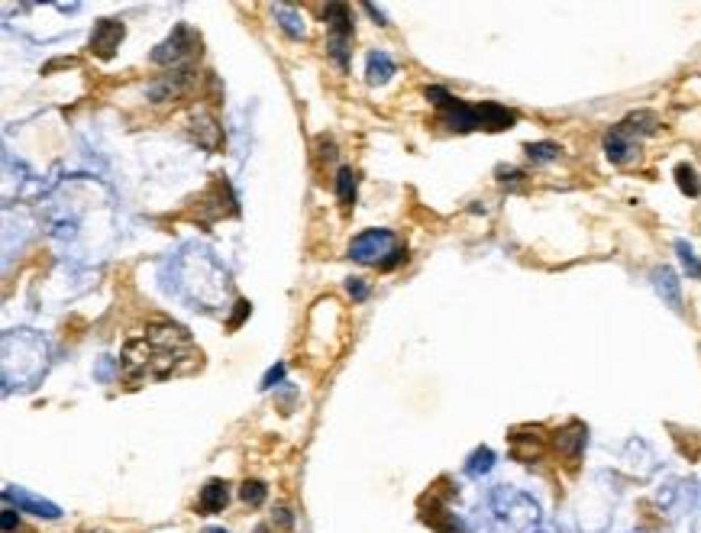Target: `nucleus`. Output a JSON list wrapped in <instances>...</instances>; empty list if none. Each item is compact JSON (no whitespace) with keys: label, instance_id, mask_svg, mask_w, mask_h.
Here are the masks:
<instances>
[{"label":"nucleus","instance_id":"nucleus-22","mask_svg":"<svg viewBox=\"0 0 701 533\" xmlns=\"http://www.w3.org/2000/svg\"><path fill=\"white\" fill-rule=\"evenodd\" d=\"M404 255H407V253H404V249H394V253H391V255H388V259H385V262H381V265H379V268H381V272H388V268H394V265H398V262H401V259H404Z\"/></svg>","mask_w":701,"mask_h":533},{"label":"nucleus","instance_id":"nucleus-9","mask_svg":"<svg viewBox=\"0 0 701 533\" xmlns=\"http://www.w3.org/2000/svg\"><path fill=\"white\" fill-rule=\"evenodd\" d=\"M556 446H559L562 456L579 459V453H582V446H585V427L582 423H572L569 430H559V433H556Z\"/></svg>","mask_w":701,"mask_h":533},{"label":"nucleus","instance_id":"nucleus-15","mask_svg":"<svg viewBox=\"0 0 701 533\" xmlns=\"http://www.w3.org/2000/svg\"><path fill=\"white\" fill-rule=\"evenodd\" d=\"M527 155L537 162H547V159H556V155H559V146H556V142H530V146H527Z\"/></svg>","mask_w":701,"mask_h":533},{"label":"nucleus","instance_id":"nucleus-3","mask_svg":"<svg viewBox=\"0 0 701 533\" xmlns=\"http://www.w3.org/2000/svg\"><path fill=\"white\" fill-rule=\"evenodd\" d=\"M197 46H201V39H197V36L181 23V26H175V33H172L169 39L152 52V62L155 65H178V62H184L188 56L201 52Z\"/></svg>","mask_w":701,"mask_h":533},{"label":"nucleus","instance_id":"nucleus-26","mask_svg":"<svg viewBox=\"0 0 701 533\" xmlns=\"http://www.w3.org/2000/svg\"><path fill=\"white\" fill-rule=\"evenodd\" d=\"M204 533H226V530H223V527H207Z\"/></svg>","mask_w":701,"mask_h":533},{"label":"nucleus","instance_id":"nucleus-6","mask_svg":"<svg viewBox=\"0 0 701 533\" xmlns=\"http://www.w3.org/2000/svg\"><path fill=\"white\" fill-rule=\"evenodd\" d=\"M320 16L327 20L333 39L346 43V39L352 36V14H349V7H346V4H327V7H320Z\"/></svg>","mask_w":701,"mask_h":533},{"label":"nucleus","instance_id":"nucleus-18","mask_svg":"<svg viewBox=\"0 0 701 533\" xmlns=\"http://www.w3.org/2000/svg\"><path fill=\"white\" fill-rule=\"evenodd\" d=\"M427 100H433L436 107H443V110H446V107L453 104L456 97H453L449 91H443V88H427Z\"/></svg>","mask_w":701,"mask_h":533},{"label":"nucleus","instance_id":"nucleus-7","mask_svg":"<svg viewBox=\"0 0 701 533\" xmlns=\"http://www.w3.org/2000/svg\"><path fill=\"white\" fill-rule=\"evenodd\" d=\"M230 485L226 482H220V478H214V482H207L204 485V491H201V501H197V507H201L204 514H217V511H223L226 507V501H230Z\"/></svg>","mask_w":701,"mask_h":533},{"label":"nucleus","instance_id":"nucleus-5","mask_svg":"<svg viewBox=\"0 0 701 533\" xmlns=\"http://www.w3.org/2000/svg\"><path fill=\"white\" fill-rule=\"evenodd\" d=\"M4 498H7V501H16V507H23V511L36 514V517H46V520L62 517V511H58L56 505H49V501H43V498H33V495H26L23 488H4Z\"/></svg>","mask_w":701,"mask_h":533},{"label":"nucleus","instance_id":"nucleus-16","mask_svg":"<svg viewBox=\"0 0 701 533\" xmlns=\"http://www.w3.org/2000/svg\"><path fill=\"white\" fill-rule=\"evenodd\" d=\"M656 278H659V291H666V295L673 297V304H679V288H675L673 272H669V268H659Z\"/></svg>","mask_w":701,"mask_h":533},{"label":"nucleus","instance_id":"nucleus-17","mask_svg":"<svg viewBox=\"0 0 701 533\" xmlns=\"http://www.w3.org/2000/svg\"><path fill=\"white\" fill-rule=\"evenodd\" d=\"M675 249H679V255H682V265H685V272L692 275V278H698V275H701V262L695 259V253H692V249H688L685 243H679V246H675Z\"/></svg>","mask_w":701,"mask_h":533},{"label":"nucleus","instance_id":"nucleus-23","mask_svg":"<svg viewBox=\"0 0 701 533\" xmlns=\"http://www.w3.org/2000/svg\"><path fill=\"white\" fill-rule=\"evenodd\" d=\"M16 524H20V514L10 511V507H7V511H4V533H10Z\"/></svg>","mask_w":701,"mask_h":533},{"label":"nucleus","instance_id":"nucleus-25","mask_svg":"<svg viewBox=\"0 0 701 533\" xmlns=\"http://www.w3.org/2000/svg\"><path fill=\"white\" fill-rule=\"evenodd\" d=\"M365 14H372V16H375V20H379V23H381V26H388V23H385V14H381V10H379V7H372V4H365Z\"/></svg>","mask_w":701,"mask_h":533},{"label":"nucleus","instance_id":"nucleus-8","mask_svg":"<svg viewBox=\"0 0 701 533\" xmlns=\"http://www.w3.org/2000/svg\"><path fill=\"white\" fill-rule=\"evenodd\" d=\"M604 152H608L611 162H627V155L633 152V136L617 123V127L604 136Z\"/></svg>","mask_w":701,"mask_h":533},{"label":"nucleus","instance_id":"nucleus-24","mask_svg":"<svg viewBox=\"0 0 701 533\" xmlns=\"http://www.w3.org/2000/svg\"><path fill=\"white\" fill-rule=\"evenodd\" d=\"M281 375H285V365H278V369H272V372H268V375H265V381H262V388H272V385H275V381H278V379H281Z\"/></svg>","mask_w":701,"mask_h":533},{"label":"nucleus","instance_id":"nucleus-1","mask_svg":"<svg viewBox=\"0 0 701 533\" xmlns=\"http://www.w3.org/2000/svg\"><path fill=\"white\" fill-rule=\"evenodd\" d=\"M123 375L127 381H149L169 379L175 372H184L197 356L191 337L175 323H152L149 330L136 333L123 346Z\"/></svg>","mask_w":701,"mask_h":533},{"label":"nucleus","instance_id":"nucleus-13","mask_svg":"<svg viewBox=\"0 0 701 533\" xmlns=\"http://www.w3.org/2000/svg\"><path fill=\"white\" fill-rule=\"evenodd\" d=\"M265 495H268V488L262 482H255V478H246L243 488H239V498H243L249 507H259L262 501H265Z\"/></svg>","mask_w":701,"mask_h":533},{"label":"nucleus","instance_id":"nucleus-12","mask_svg":"<svg viewBox=\"0 0 701 533\" xmlns=\"http://www.w3.org/2000/svg\"><path fill=\"white\" fill-rule=\"evenodd\" d=\"M675 181H679L682 194H688V197H698V194H701L698 171H695L692 165H679V169H675Z\"/></svg>","mask_w":701,"mask_h":533},{"label":"nucleus","instance_id":"nucleus-21","mask_svg":"<svg viewBox=\"0 0 701 533\" xmlns=\"http://www.w3.org/2000/svg\"><path fill=\"white\" fill-rule=\"evenodd\" d=\"M246 314H249V304L239 301V304H236V314H233V320H230V330H236L239 323H243V317H246Z\"/></svg>","mask_w":701,"mask_h":533},{"label":"nucleus","instance_id":"nucleus-10","mask_svg":"<svg viewBox=\"0 0 701 533\" xmlns=\"http://www.w3.org/2000/svg\"><path fill=\"white\" fill-rule=\"evenodd\" d=\"M365 75H369V85H385L388 78L394 75V62L385 56V52H372V56H369V71H365Z\"/></svg>","mask_w":701,"mask_h":533},{"label":"nucleus","instance_id":"nucleus-19","mask_svg":"<svg viewBox=\"0 0 701 533\" xmlns=\"http://www.w3.org/2000/svg\"><path fill=\"white\" fill-rule=\"evenodd\" d=\"M346 291L352 295V301H365V297H369V288H365L362 278H349L346 281Z\"/></svg>","mask_w":701,"mask_h":533},{"label":"nucleus","instance_id":"nucleus-2","mask_svg":"<svg viewBox=\"0 0 701 533\" xmlns=\"http://www.w3.org/2000/svg\"><path fill=\"white\" fill-rule=\"evenodd\" d=\"M391 253H394V236L388 230H369L352 239L349 246V255L356 262H365V265H381V255Z\"/></svg>","mask_w":701,"mask_h":533},{"label":"nucleus","instance_id":"nucleus-11","mask_svg":"<svg viewBox=\"0 0 701 533\" xmlns=\"http://www.w3.org/2000/svg\"><path fill=\"white\" fill-rule=\"evenodd\" d=\"M337 194H339V204L349 207L356 201V171L352 169H339L337 171Z\"/></svg>","mask_w":701,"mask_h":533},{"label":"nucleus","instance_id":"nucleus-20","mask_svg":"<svg viewBox=\"0 0 701 533\" xmlns=\"http://www.w3.org/2000/svg\"><path fill=\"white\" fill-rule=\"evenodd\" d=\"M491 459H495V456H491V449H478L475 456H472V465H469V469H472V472H485V469L491 465Z\"/></svg>","mask_w":701,"mask_h":533},{"label":"nucleus","instance_id":"nucleus-4","mask_svg":"<svg viewBox=\"0 0 701 533\" xmlns=\"http://www.w3.org/2000/svg\"><path fill=\"white\" fill-rule=\"evenodd\" d=\"M123 36H127V26L120 20H100L91 29V52L100 58H110L117 52V46L123 43Z\"/></svg>","mask_w":701,"mask_h":533},{"label":"nucleus","instance_id":"nucleus-14","mask_svg":"<svg viewBox=\"0 0 701 533\" xmlns=\"http://www.w3.org/2000/svg\"><path fill=\"white\" fill-rule=\"evenodd\" d=\"M275 16L281 20V26H285V33L288 36H304V23H301V16L295 14V10H288V7H275Z\"/></svg>","mask_w":701,"mask_h":533}]
</instances>
